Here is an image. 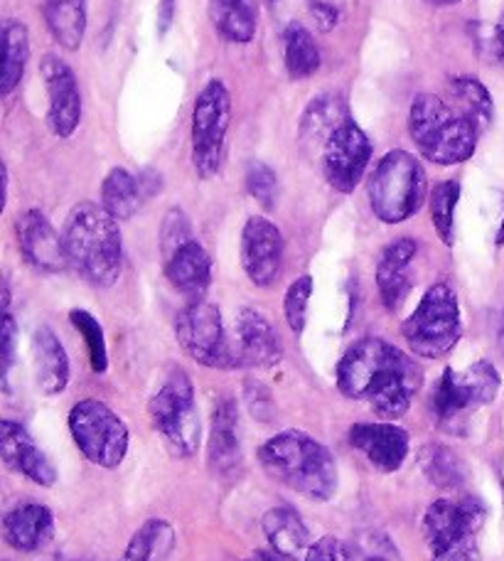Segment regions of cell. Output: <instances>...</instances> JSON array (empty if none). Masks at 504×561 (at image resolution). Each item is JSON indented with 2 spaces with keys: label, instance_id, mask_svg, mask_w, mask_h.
Returning <instances> with one entry per match:
<instances>
[{
  "label": "cell",
  "instance_id": "6da1fadb",
  "mask_svg": "<svg viewBox=\"0 0 504 561\" xmlns=\"http://www.w3.org/2000/svg\"><path fill=\"white\" fill-rule=\"evenodd\" d=\"M335 382L347 399L367 402L381 419L397 421L409 412L423 373L403 350L381 337H365L342 355Z\"/></svg>",
  "mask_w": 504,
  "mask_h": 561
},
{
  "label": "cell",
  "instance_id": "7a4b0ae2",
  "mask_svg": "<svg viewBox=\"0 0 504 561\" xmlns=\"http://www.w3.org/2000/svg\"><path fill=\"white\" fill-rule=\"evenodd\" d=\"M259 460L271 478L298 495L325 503L337 490V463L325 444L306 431H280L259 448Z\"/></svg>",
  "mask_w": 504,
  "mask_h": 561
},
{
  "label": "cell",
  "instance_id": "3957f363",
  "mask_svg": "<svg viewBox=\"0 0 504 561\" xmlns=\"http://www.w3.org/2000/svg\"><path fill=\"white\" fill-rule=\"evenodd\" d=\"M69 266L96 288L114 286L124 266V239L114 217L96 203L69 209L62 229Z\"/></svg>",
  "mask_w": 504,
  "mask_h": 561
},
{
  "label": "cell",
  "instance_id": "277c9868",
  "mask_svg": "<svg viewBox=\"0 0 504 561\" xmlns=\"http://www.w3.org/2000/svg\"><path fill=\"white\" fill-rule=\"evenodd\" d=\"M482 128L460 106L436 94H419L409 108V136L419 153L436 165L466 163L478 150Z\"/></svg>",
  "mask_w": 504,
  "mask_h": 561
},
{
  "label": "cell",
  "instance_id": "5b68a950",
  "mask_svg": "<svg viewBox=\"0 0 504 561\" xmlns=\"http://www.w3.org/2000/svg\"><path fill=\"white\" fill-rule=\"evenodd\" d=\"M485 517L488 507L478 497L433 500L423 515L431 561H482L478 535Z\"/></svg>",
  "mask_w": 504,
  "mask_h": 561
},
{
  "label": "cell",
  "instance_id": "8992f818",
  "mask_svg": "<svg viewBox=\"0 0 504 561\" xmlns=\"http://www.w3.org/2000/svg\"><path fill=\"white\" fill-rule=\"evenodd\" d=\"M428 197V178L409 150H389L369 180V205L385 225H401L419 213Z\"/></svg>",
  "mask_w": 504,
  "mask_h": 561
},
{
  "label": "cell",
  "instance_id": "52a82bcc",
  "mask_svg": "<svg viewBox=\"0 0 504 561\" xmlns=\"http://www.w3.org/2000/svg\"><path fill=\"white\" fill-rule=\"evenodd\" d=\"M401 335L413 355L438 359L453 353L462 337L458 296L448 284H433L416 310L403 320Z\"/></svg>",
  "mask_w": 504,
  "mask_h": 561
},
{
  "label": "cell",
  "instance_id": "ba28073f",
  "mask_svg": "<svg viewBox=\"0 0 504 561\" xmlns=\"http://www.w3.org/2000/svg\"><path fill=\"white\" fill-rule=\"evenodd\" d=\"M153 428L163 436L165 446L177 458H190L197 454L202 438V421L197 412L195 387L183 369H173L150 397L148 404Z\"/></svg>",
  "mask_w": 504,
  "mask_h": 561
},
{
  "label": "cell",
  "instance_id": "9c48e42d",
  "mask_svg": "<svg viewBox=\"0 0 504 561\" xmlns=\"http://www.w3.org/2000/svg\"><path fill=\"white\" fill-rule=\"evenodd\" d=\"M500 387L502 377L495 365L488 363V359H480V363L470 365L462 373L448 367L438 379L436 389H433L431 409L436 414L438 424L453 431L472 412L495 402Z\"/></svg>",
  "mask_w": 504,
  "mask_h": 561
},
{
  "label": "cell",
  "instance_id": "30bf717a",
  "mask_svg": "<svg viewBox=\"0 0 504 561\" xmlns=\"http://www.w3.org/2000/svg\"><path fill=\"white\" fill-rule=\"evenodd\" d=\"M69 434H72L82 456L99 468L114 470L128 454V426L114 409L99 399H82L69 412Z\"/></svg>",
  "mask_w": 504,
  "mask_h": 561
},
{
  "label": "cell",
  "instance_id": "8fae6325",
  "mask_svg": "<svg viewBox=\"0 0 504 561\" xmlns=\"http://www.w3.org/2000/svg\"><path fill=\"white\" fill-rule=\"evenodd\" d=\"M229 124V89L219 79H211L199 92L193 108V165L199 178H217L225 168Z\"/></svg>",
  "mask_w": 504,
  "mask_h": 561
},
{
  "label": "cell",
  "instance_id": "7c38bea8",
  "mask_svg": "<svg viewBox=\"0 0 504 561\" xmlns=\"http://www.w3.org/2000/svg\"><path fill=\"white\" fill-rule=\"evenodd\" d=\"M175 337L190 359L211 369H234L231 335H227L219 308L209 300H187L175 318Z\"/></svg>",
  "mask_w": 504,
  "mask_h": 561
},
{
  "label": "cell",
  "instance_id": "4fadbf2b",
  "mask_svg": "<svg viewBox=\"0 0 504 561\" xmlns=\"http://www.w3.org/2000/svg\"><path fill=\"white\" fill-rule=\"evenodd\" d=\"M371 153L375 148H371L365 128L352 118L342 124L322 148V173H325L330 187H335L342 195L355 193L362 175L367 173Z\"/></svg>",
  "mask_w": 504,
  "mask_h": 561
},
{
  "label": "cell",
  "instance_id": "5bb4252c",
  "mask_svg": "<svg viewBox=\"0 0 504 561\" xmlns=\"http://www.w3.org/2000/svg\"><path fill=\"white\" fill-rule=\"evenodd\" d=\"M286 242L280 229L266 217H249L241 232V266L259 288L274 286L284 272Z\"/></svg>",
  "mask_w": 504,
  "mask_h": 561
},
{
  "label": "cell",
  "instance_id": "9a60e30c",
  "mask_svg": "<svg viewBox=\"0 0 504 561\" xmlns=\"http://www.w3.org/2000/svg\"><path fill=\"white\" fill-rule=\"evenodd\" d=\"M39 72L47 89V124L57 138H72L82 124V92L75 69L57 55H45Z\"/></svg>",
  "mask_w": 504,
  "mask_h": 561
},
{
  "label": "cell",
  "instance_id": "2e32d148",
  "mask_svg": "<svg viewBox=\"0 0 504 561\" xmlns=\"http://www.w3.org/2000/svg\"><path fill=\"white\" fill-rule=\"evenodd\" d=\"M231 353L237 367L268 369L284 359V343L271 320L256 308H241L231 333Z\"/></svg>",
  "mask_w": 504,
  "mask_h": 561
},
{
  "label": "cell",
  "instance_id": "e0dca14e",
  "mask_svg": "<svg viewBox=\"0 0 504 561\" xmlns=\"http://www.w3.org/2000/svg\"><path fill=\"white\" fill-rule=\"evenodd\" d=\"M18 244L25 262L45 274H59L69 266L65 237L39 209H25L18 217Z\"/></svg>",
  "mask_w": 504,
  "mask_h": 561
},
{
  "label": "cell",
  "instance_id": "ac0fdd59",
  "mask_svg": "<svg viewBox=\"0 0 504 561\" xmlns=\"http://www.w3.org/2000/svg\"><path fill=\"white\" fill-rule=\"evenodd\" d=\"M350 446L365 454L371 468L381 470V473H394L403 466L409 456V431L397 424H369V421H359L350 428Z\"/></svg>",
  "mask_w": 504,
  "mask_h": 561
},
{
  "label": "cell",
  "instance_id": "d6986e66",
  "mask_svg": "<svg viewBox=\"0 0 504 561\" xmlns=\"http://www.w3.org/2000/svg\"><path fill=\"white\" fill-rule=\"evenodd\" d=\"M0 454H3V463L15 473L25 476L43 488L55 485L57 470L53 460L47 458L45 450L35 444L33 436L18 421L5 419L0 424Z\"/></svg>",
  "mask_w": 504,
  "mask_h": 561
},
{
  "label": "cell",
  "instance_id": "ffe728a7",
  "mask_svg": "<svg viewBox=\"0 0 504 561\" xmlns=\"http://www.w3.org/2000/svg\"><path fill=\"white\" fill-rule=\"evenodd\" d=\"M419 254V244L413 239H397L391 242L377 264V286L381 304L387 310H399L411 294V264Z\"/></svg>",
  "mask_w": 504,
  "mask_h": 561
},
{
  "label": "cell",
  "instance_id": "44dd1931",
  "mask_svg": "<svg viewBox=\"0 0 504 561\" xmlns=\"http://www.w3.org/2000/svg\"><path fill=\"white\" fill-rule=\"evenodd\" d=\"M55 535L53 510L39 503H23L10 510L3 519L5 542L18 552H37L49 545Z\"/></svg>",
  "mask_w": 504,
  "mask_h": 561
},
{
  "label": "cell",
  "instance_id": "7402d4cb",
  "mask_svg": "<svg viewBox=\"0 0 504 561\" xmlns=\"http://www.w3.org/2000/svg\"><path fill=\"white\" fill-rule=\"evenodd\" d=\"M165 276L187 300L205 298L211 286V256L197 239H190L165 259Z\"/></svg>",
  "mask_w": 504,
  "mask_h": 561
},
{
  "label": "cell",
  "instance_id": "603a6c76",
  "mask_svg": "<svg viewBox=\"0 0 504 561\" xmlns=\"http://www.w3.org/2000/svg\"><path fill=\"white\" fill-rule=\"evenodd\" d=\"M209 466L217 473H231L241 463V438H239V409L234 399H219L211 412V431L207 446Z\"/></svg>",
  "mask_w": 504,
  "mask_h": 561
},
{
  "label": "cell",
  "instance_id": "cb8c5ba5",
  "mask_svg": "<svg viewBox=\"0 0 504 561\" xmlns=\"http://www.w3.org/2000/svg\"><path fill=\"white\" fill-rule=\"evenodd\" d=\"M35 385L43 394L57 397L69 385V357L65 345L47 325H39L33 335Z\"/></svg>",
  "mask_w": 504,
  "mask_h": 561
},
{
  "label": "cell",
  "instance_id": "d4e9b609",
  "mask_svg": "<svg viewBox=\"0 0 504 561\" xmlns=\"http://www.w3.org/2000/svg\"><path fill=\"white\" fill-rule=\"evenodd\" d=\"M264 535L274 552L290 561H306L312 539L310 529L294 507H274L261 519Z\"/></svg>",
  "mask_w": 504,
  "mask_h": 561
},
{
  "label": "cell",
  "instance_id": "484cf974",
  "mask_svg": "<svg viewBox=\"0 0 504 561\" xmlns=\"http://www.w3.org/2000/svg\"><path fill=\"white\" fill-rule=\"evenodd\" d=\"M350 122V112L345 99L340 94H322L316 102H310L306 112L300 118V146L302 148H325L330 136L337 131V128Z\"/></svg>",
  "mask_w": 504,
  "mask_h": 561
},
{
  "label": "cell",
  "instance_id": "4316f807",
  "mask_svg": "<svg viewBox=\"0 0 504 561\" xmlns=\"http://www.w3.org/2000/svg\"><path fill=\"white\" fill-rule=\"evenodd\" d=\"M209 18L221 37L247 45L259 30V0H209Z\"/></svg>",
  "mask_w": 504,
  "mask_h": 561
},
{
  "label": "cell",
  "instance_id": "83f0119b",
  "mask_svg": "<svg viewBox=\"0 0 504 561\" xmlns=\"http://www.w3.org/2000/svg\"><path fill=\"white\" fill-rule=\"evenodd\" d=\"M49 33L69 53H77L87 35V0H43Z\"/></svg>",
  "mask_w": 504,
  "mask_h": 561
},
{
  "label": "cell",
  "instance_id": "f1b7e54d",
  "mask_svg": "<svg viewBox=\"0 0 504 561\" xmlns=\"http://www.w3.org/2000/svg\"><path fill=\"white\" fill-rule=\"evenodd\" d=\"M140 197H144L140 178L128 173L126 168L108 170L104 183H101V207H104L116 222H126V219L138 213Z\"/></svg>",
  "mask_w": 504,
  "mask_h": 561
},
{
  "label": "cell",
  "instance_id": "f546056e",
  "mask_svg": "<svg viewBox=\"0 0 504 561\" xmlns=\"http://www.w3.org/2000/svg\"><path fill=\"white\" fill-rule=\"evenodd\" d=\"M175 549V529L168 519H148L130 537L121 561H168Z\"/></svg>",
  "mask_w": 504,
  "mask_h": 561
},
{
  "label": "cell",
  "instance_id": "4dcf8cb0",
  "mask_svg": "<svg viewBox=\"0 0 504 561\" xmlns=\"http://www.w3.org/2000/svg\"><path fill=\"white\" fill-rule=\"evenodd\" d=\"M3 77H0V94L10 96L25 77L30 62V35L27 27L18 20H5L3 25Z\"/></svg>",
  "mask_w": 504,
  "mask_h": 561
},
{
  "label": "cell",
  "instance_id": "1f68e13d",
  "mask_svg": "<svg viewBox=\"0 0 504 561\" xmlns=\"http://www.w3.org/2000/svg\"><path fill=\"white\" fill-rule=\"evenodd\" d=\"M286 69L294 79H308L320 69V49L310 30L300 23H290L284 33Z\"/></svg>",
  "mask_w": 504,
  "mask_h": 561
},
{
  "label": "cell",
  "instance_id": "d6a6232c",
  "mask_svg": "<svg viewBox=\"0 0 504 561\" xmlns=\"http://www.w3.org/2000/svg\"><path fill=\"white\" fill-rule=\"evenodd\" d=\"M450 89L462 112L476 118V124L485 131L495 118V102H492L488 87L476 75H458L450 79Z\"/></svg>",
  "mask_w": 504,
  "mask_h": 561
},
{
  "label": "cell",
  "instance_id": "836d02e7",
  "mask_svg": "<svg viewBox=\"0 0 504 561\" xmlns=\"http://www.w3.org/2000/svg\"><path fill=\"white\" fill-rule=\"evenodd\" d=\"M460 199V183L456 180H446V183H438L433 187L428 197V209H431V222L436 227L440 242L446 247L456 244V207Z\"/></svg>",
  "mask_w": 504,
  "mask_h": 561
},
{
  "label": "cell",
  "instance_id": "e575fe53",
  "mask_svg": "<svg viewBox=\"0 0 504 561\" xmlns=\"http://www.w3.org/2000/svg\"><path fill=\"white\" fill-rule=\"evenodd\" d=\"M421 470L431 485L458 488L466 478L460 458L446 446H426L421 450Z\"/></svg>",
  "mask_w": 504,
  "mask_h": 561
},
{
  "label": "cell",
  "instance_id": "d590c367",
  "mask_svg": "<svg viewBox=\"0 0 504 561\" xmlns=\"http://www.w3.org/2000/svg\"><path fill=\"white\" fill-rule=\"evenodd\" d=\"M306 561H387L377 549L365 545H352L340 537H320L312 542Z\"/></svg>",
  "mask_w": 504,
  "mask_h": 561
},
{
  "label": "cell",
  "instance_id": "8d00e7d4",
  "mask_svg": "<svg viewBox=\"0 0 504 561\" xmlns=\"http://www.w3.org/2000/svg\"><path fill=\"white\" fill-rule=\"evenodd\" d=\"M69 320L72 325L82 333L87 350H89V363H92V369L96 375H104L108 369V353H106V337H104V328H101L99 320L89 313V310L75 308L69 313Z\"/></svg>",
  "mask_w": 504,
  "mask_h": 561
},
{
  "label": "cell",
  "instance_id": "74e56055",
  "mask_svg": "<svg viewBox=\"0 0 504 561\" xmlns=\"http://www.w3.org/2000/svg\"><path fill=\"white\" fill-rule=\"evenodd\" d=\"M247 190L261 207L274 209L278 199V178L274 168L261 163V160H251L247 165Z\"/></svg>",
  "mask_w": 504,
  "mask_h": 561
},
{
  "label": "cell",
  "instance_id": "f35d334b",
  "mask_svg": "<svg viewBox=\"0 0 504 561\" xmlns=\"http://www.w3.org/2000/svg\"><path fill=\"white\" fill-rule=\"evenodd\" d=\"M310 296H312V276H308V274L296 278L286 290L284 313H286V320H288V328L294 330L296 335H300L302 330H306Z\"/></svg>",
  "mask_w": 504,
  "mask_h": 561
},
{
  "label": "cell",
  "instance_id": "ab89813d",
  "mask_svg": "<svg viewBox=\"0 0 504 561\" xmlns=\"http://www.w3.org/2000/svg\"><path fill=\"white\" fill-rule=\"evenodd\" d=\"M193 239V227H190V219L180 207H173L163 219V227H160V249H163V256L168 259L180 247L187 244Z\"/></svg>",
  "mask_w": 504,
  "mask_h": 561
},
{
  "label": "cell",
  "instance_id": "60d3db41",
  "mask_svg": "<svg viewBox=\"0 0 504 561\" xmlns=\"http://www.w3.org/2000/svg\"><path fill=\"white\" fill-rule=\"evenodd\" d=\"M308 8H310V15L316 18L320 33H330V30L337 27L340 10L332 3H328V0H308Z\"/></svg>",
  "mask_w": 504,
  "mask_h": 561
},
{
  "label": "cell",
  "instance_id": "b9f144b4",
  "mask_svg": "<svg viewBox=\"0 0 504 561\" xmlns=\"http://www.w3.org/2000/svg\"><path fill=\"white\" fill-rule=\"evenodd\" d=\"M15 335H18L15 318L10 310H5V320H3V377H5V382H8L10 367H13V359H15Z\"/></svg>",
  "mask_w": 504,
  "mask_h": 561
},
{
  "label": "cell",
  "instance_id": "7bdbcfd3",
  "mask_svg": "<svg viewBox=\"0 0 504 561\" xmlns=\"http://www.w3.org/2000/svg\"><path fill=\"white\" fill-rule=\"evenodd\" d=\"M175 13H177V0H160V5H158V33L160 35H165L170 25H173Z\"/></svg>",
  "mask_w": 504,
  "mask_h": 561
},
{
  "label": "cell",
  "instance_id": "ee69618b",
  "mask_svg": "<svg viewBox=\"0 0 504 561\" xmlns=\"http://www.w3.org/2000/svg\"><path fill=\"white\" fill-rule=\"evenodd\" d=\"M495 49H497V55L504 59V13L497 20V27H495Z\"/></svg>",
  "mask_w": 504,
  "mask_h": 561
},
{
  "label": "cell",
  "instance_id": "f6af8a7d",
  "mask_svg": "<svg viewBox=\"0 0 504 561\" xmlns=\"http://www.w3.org/2000/svg\"><path fill=\"white\" fill-rule=\"evenodd\" d=\"M251 559H254V561H290L286 557H280L278 552H274V549H271V552H266V549H259V552Z\"/></svg>",
  "mask_w": 504,
  "mask_h": 561
},
{
  "label": "cell",
  "instance_id": "bcb514c9",
  "mask_svg": "<svg viewBox=\"0 0 504 561\" xmlns=\"http://www.w3.org/2000/svg\"><path fill=\"white\" fill-rule=\"evenodd\" d=\"M431 5H438V8H448V5H456L460 0H428Z\"/></svg>",
  "mask_w": 504,
  "mask_h": 561
},
{
  "label": "cell",
  "instance_id": "7dc6e473",
  "mask_svg": "<svg viewBox=\"0 0 504 561\" xmlns=\"http://www.w3.org/2000/svg\"><path fill=\"white\" fill-rule=\"evenodd\" d=\"M504 244V217H502V227H500V234H497V247Z\"/></svg>",
  "mask_w": 504,
  "mask_h": 561
},
{
  "label": "cell",
  "instance_id": "c3c4849f",
  "mask_svg": "<svg viewBox=\"0 0 504 561\" xmlns=\"http://www.w3.org/2000/svg\"><path fill=\"white\" fill-rule=\"evenodd\" d=\"M500 345H502V350H504V325H502V333H500Z\"/></svg>",
  "mask_w": 504,
  "mask_h": 561
},
{
  "label": "cell",
  "instance_id": "681fc988",
  "mask_svg": "<svg viewBox=\"0 0 504 561\" xmlns=\"http://www.w3.org/2000/svg\"><path fill=\"white\" fill-rule=\"evenodd\" d=\"M268 3H276V0H268Z\"/></svg>",
  "mask_w": 504,
  "mask_h": 561
},
{
  "label": "cell",
  "instance_id": "f907efd6",
  "mask_svg": "<svg viewBox=\"0 0 504 561\" xmlns=\"http://www.w3.org/2000/svg\"><path fill=\"white\" fill-rule=\"evenodd\" d=\"M247 561H254V559H247Z\"/></svg>",
  "mask_w": 504,
  "mask_h": 561
}]
</instances>
